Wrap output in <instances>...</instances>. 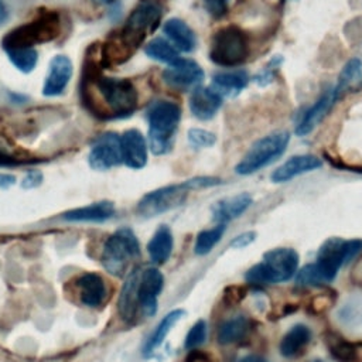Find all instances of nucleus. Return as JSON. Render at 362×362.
I'll return each mask as SVG.
<instances>
[{
	"mask_svg": "<svg viewBox=\"0 0 362 362\" xmlns=\"http://www.w3.org/2000/svg\"><path fill=\"white\" fill-rule=\"evenodd\" d=\"M163 3L160 0H139L129 14L123 27L115 34L133 55L148 34H153L163 18Z\"/></svg>",
	"mask_w": 362,
	"mask_h": 362,
	"instance_id": "1",
	"label": "nucleus"
},
{
	"mask_svg": "<svg viewBox=\"0 0 362 362\" xmlns=\"http://www.w3.org/2000/svg\"><path fill=\"white\" fill-rule=\"evenodd\" d=\"M148 146L156 156L167 154L173 147L177 132L181 107L171 100H156L147 109Z\"/></svg>",
	"mask_w": 362,
	"mask_h": 362,
	"instance_id": "2",
	"label": "nucleus"
},
{
	"mask_svg": "<svg viewBox=\"0 0 362 362\" xmlns=\"http://www.w3.org/2000/svg\"><path fill=\"white\" fill-rule=\"evenodd\" d=\"M61 33V18L55 11H42L30 23H24L8 31L3 40L4 51L34 48L37 44L54 41Z\"/></svg>",
	"mask_w": 362,
	"mask_h": 362,
	"instance_id": "3",
	"label": "nucleus"
},
{
	"mask_svg": "<svg viewBox=\"0 0 362 362\" xmlns=\"http://www.w3.org/2000/svg\"><path fill=\"white\" fill-rule=\"evenodd\" d=\"M298 253L291 247H276L263 255L260 263L252 266L245 279L250 284L266 286L290 280L298 267Z\"/></svg>",
	"mask_w": 362,
	"mask_h": 362,
	"instance_id": "4",
	"label": "nucleus"
},
{
	"mask_svg": "<svg viewBox=\"0 0 362 362\" xmlns=\"http://www.w3.org/2000/svg\"><path fill=\"white\" fill-rule=\"evenodd\" d=\"M249 40L246 33L233 24L221 27L211 38L209 58L214 64L223 68H235L249 57Z\"/></svg>",
	"mask_w": 362,
	"mask_h": 362,
	"instance_id": "5",
	"label": "nucleus"
},
{
	"mask_svg": "<svg viewBox=\"0 0 362 362\" xmlns=\"http://www.w3.org/2000/svg\"><path fill=\"white\" fill-rule=\"evenodd\" d=\"M290 141V133L284 130L273 132L259 140H256L243 158L236 164L235 171L240 175L253 174L263 167L276 161L287 148Z\"/></svg>",
	"mask_w": 362,
	"mask_h": 362,
	"instance_id": "6",
	"label": "nucleus"
},
{
	"mask_svg": "<svg viewBox=\"0 0 362 362\" xmlns=\"http://www.w3.org/2000/svg\"><path fill=\"white\" fill-rule=\"evenodd\" d=\"M139 253L140 246L133 230L129 228H120L107 238L100 262L106 272L116 277H122L126 273L130 260L137 257Z\"/></svg>",
	"mask_w": 362,
	"mask_h": 362,
	"instance_id": "7",
	"label": "nucleus"
},
{
	"mask_svg": "<svg viewBox=\"0 0 362 362\" xmlns=\"http://www.w3.org/2000/svg\"><path fill=\"white\" fill-rule=\"evenodd\" d=\"M362 252V239H342L329 238L327 239L317 252L315 263L324 272L329 281H332L339 267L351 262L358 253Z\"/></svg>",
	"mask_w": 362,
	"mask_h": 362,
	"instance_id": "8",
	"label": "nucleus"
},
{
	"mask_svg": "<svg viewBox=\"0 0 362 362\" xmlns=\"http://www.w3.org/2000/svg\"><path fill=\"white\" fill-rule=\"evenodd\" d=\"M191 187L188 181L161 187L146 194L137 204V212L140 216H157L173 208L180 206L188 197Z\"/></svg>",
	"mask_w": 362,
	"mask_h": 362,
	"instance_id": "9",
	"label": "nucleus"
},
{
	"mask_svg": "<svg viewBox=\"0 0 362 362\" xmlns=\"http://www.w3.org/2000/svg\"><path fill=\"white\" fill-rule=\"evenodd\" d=\"M88 161L93 170L99 171H106L119 165L123 161L120 136L113 132L98 136L90 147Z\"/></svg>",
	"mask_w": 362,
	"mask_h": 362,
	"instance_id": "10",
	"label": "nucleus"
},
{
	"mask_svg": "<svg viewBox=\"0 0 362 362\" xmlns=\"http://www.w3.org/2000/svg\"><path fill=\"white\" fill-rule=\"evenodd\" d=\"M204 69L191 58H180L163 71L164 82L177 90L195 89L204 81Z\"/></svg>",
	"mask_w": 362,
	"mask_h": 362,
	"instance_id": "11",
	"label": "nucleus"
},
{
	"mask_svg": "<svg viewBox=\"0 0 362 362\" xmlns=\"http://www.w3.org/2000/svg\"><path fill=\"white\" fill-rule=\"evenodd\" d=\"M335 102L337 99L334 93V86H328L322 90L320 98L303 113L298 124L294 129V133L298 137L310 134L324 120V117L328 115Z\"/></svg>",
	"mask_w": 362,
	"mask_h": 362,
	"instance_id": "12",
	"label": "nucleus"
},
{
	"mask_svg": "<svg viewBox=\"0 0 362 362\" xmlns=\"http://www.w3.org/2000/svg\"><path fill=\"white\" fill-rule=\"evenodd\" d=\"M164 277L157 267H147L141 272L139 283V307L150 317L157 311V297L163 288Z\"/></svg>",
	"mask_w": 362,
	"mask_h": 362,
	"instance_id": "13",
	"label": "nucleus"
},
{
	"mask_svg": "<svg viewBox=\"0 0 362 362\" xmlns=\"http://www.w3.org/2000/svg\"><path fill=\"white\" fill-rule=\"evenodd\" d=\"M322 167L321 158L313 154H298L286 160L280 167H277L272 174L270 180L276 184L287 182L304 173L314 171Z\"/></svg>",
	"mask_w": 362,
	"mask_h": 362,
	"instance_id": "14",
	"label": "nucleus"
},
{
	"mask_svg": "<svg viewBox=\"0 0 362 362\" xmlns=\"http://www.w3.org/2000/svg\"><path fill=\"white\" fill-rule=\"evenodd\" d=\"M72 76V62L66 55H55L49 62L48 74L44 81L42 95L58 96L61 95Z\"/></svg>",
	"mask_w": 362,
	"mask_h": 362,
	"instance_id": "15",
	"label": "nucleus"
},
{
	"mask_svg": "<svg viewBox=\"0 0 362 362\" xmlns=\"http://www.w3.org/2000/svg\"><path fill=\"white\" fill-rule=\"evenodd\" d=\"M123 163L133 170L143 168L147 163V141L137 129L126 130L120 136Z\"/></svg>",
	"mask_w": 362,
	"mask_h": 362,
	"instance_id": "16",
	"label": "nucleus"
},
{
	"mask_svg": "<svg viewBox=\"0 0 362 362\" xmlns=\"http://www.w3.org/2000/svg\"><path fill=\"white\" fill-rule=\"evenodd\" d=\"M223 98L211 86H198L189 96V110L199 120L212 119L222 106Z\"/></svg>",
	"mask_w": 362,
	"mask_h": 362,
	"instance_id": "17",
	"label": "nucleus"
},
{
	"mask_svg": "<svg viewBox=\"0 0 362 362\" xmlns=\"http://www.w3.org/2000/svg\"><path fill=\"white\" fill-rule=\"evenodd\" d=\"M249 79V74L245 69L221 71L212 75L211 88L222 98H235L247 86Z\"/></svg>",
	"mask_w": 362,
	"mask_h": 362,
	"instance_id": "18",
	"label": "nucleus"
},
{
	"mask_svg": "<svg viewBox=\"0 0 362 362\" xmlns=\"http://www.w3.org/2000/svg\"><path fill=\"white\" fill-rule=\"evenodd\" d=\"M252 202L253 198L247 192L223 198L212 205V219L218 223H226L235 218H239L252 205Z\"/></svg>",
	"mask_w": 362,
	"mask_h": 362,
	"instance_id": "19",
	"label": "nucleus"
},
{
	"mask_svg": "<svg viewBox=\"0 0 362 362\" xmlns=\"http://www.w3.org/2000/svg\"><path fill=\"white\" fill-rule=\"evenodd\" d=\"M163 33L168 41L182 52H191L197 47V35L192 28L181 18H168L163 24Z\"/></svg>",
	"mask_w": 362,
	"mask_h": 362,
	"instance_id": "20",
	"label": "nucleus"
},
{
	"mask_svg": "<svg viewBox=\"0 0 362 362\" xmlns=\"http://www.w3.org/2000/svg\"><path fill=\"white\" fill-rule=\"evenodd\" d=\"M78 296L82 304L98 307L106 297V286L103 279L96 273H85L76 280Z\"/></svg>",
	"mask_w": 362,
	"mask_h": 362,
	"instance_id": "21",
	"label": "nucleus"
},
{
	"mask_svg": "<svg viewBox=\"0 0 362 362\" xmlns=\"http://www.w3.org/2000/svg\"><path fill=\"white\" fill-rule=\"evenodd\" d=\"M325 344L335 362H362V341H348L331 332L325 337Z\"/></svg>",
	"mask_w": 362,
	"mask_h": 362,
	"instance_id": "22",
	"label": "nucleus"
},
{
	"mask_svg": "<svg viewBox=\"0 0 362 362\" xmlns=\"http://www.w3.org/2000/svg\"><path fill=\"white\" fill-rule=\"evenodd\" d=\"M361 88H362V62L359 58H352L344 65L338 76V82L334 86L337 102L348 93L358 92Z\"/></svg>",
	"mask_w": 362,
	"mask_h": 362,
	"instance_id": "23",
	"label": "nucleus"
},
{
	"mask_svg": "<svg viewBox=\"0 0 362 362\" xmlns=\"http://www.w3.org/2000/svg\"><path fill=\"white\" fill-rule=\"evenodd\" d=\"M115 214V205L110 201H99L86 206L75 208L64 214L65 221L71 222H102Z\"/></svg>",
	"mask_w": 362,
	"mask_h": 362,
	"instance_id": "24",
	"label": "nucleus"
},
{
	"mask_svg": "<svg viewBox=\"0 0 362 362\" xmlns=\"http://www.w3.org/2000/svg\"><path fill=\"white\" fill-rule=\"evenodd\" d=\"M311 341V329L304 324L293 325L280 341V354L284 358H296L303 354Z\"/></svg>",
	"mask_w": 362,
	"mask_h": 362,
	"instance_id": "25",
	"label": "nucleus"
},
{
	"mask_svg": "<svg viewBox=\"0 0 362 362\" xmlns=\"http://www.w3.org/2000/svg\"><path fill=\"white\" fill-rule=\"evenodd\" d=\"M140 276L141 272L139 269H134L133 272H130L120 297H119V313L122 315L123 320L129 321L134 317L136 308L139 305V283H140Z\"/></svg>",
	"mask_w": 362,
	"mask_h": 362,
	"instance_id": "26",
	"label": "nucleus"
},
{
	"mask_svg": "<svg viewBox=\"0 0 362 362\" xmlns=\"http://www.w3.org/2000/svg\"><path fill=\"white\" fill-rule=\"evenodd\" d=\"M173 233L171 229L167 225H161L154 235L151 236L148 245H147V252L150 256V260L154 264H163L168 260L171 252H173Z\"/></svg>",
	"mask_w": 362,
	"mask_h": 362,
	"instance_id": "27",
	"label": "nucleus"
},
{
	"mask_svg": "<svg viewBox=\"0 0 362 362\" xmlns=\"http://www.w3.org/2000/svg\"><path fill=\"white\" fill-rule=\"evenodd\" d=\"M185 314V311L182 308H175L173 311H170L157 325V328L153 331V334L150 335V338L147 339L144 348H143V355L144 356H150L153 355V352L163 344V341L165 339V337L168 335V332L171 331V328L182 318V315Z\"/></svg>",
	"mask_w": 362,
	"mask_h": 362,
	"instance_id": "28",
	"label": "nucleus"
},
{
	"mask_svg": "<svg viewBox=\"0 0 362 362\" xmlns=\"http://www.w3.org/2000/svg\"><path fill=\"white\" fill-rule=\"evenodd\" d=\"M249 320L245 315H236L221 324L218 329V341L219 344H233L240 341L249 331Z\"/></svg>",
	"mask_w": 362,
	"mask_h": 362,
	"instance_id": "29",
	"label": "nucleus"
},
{
	"mask_svg": "<svg viewBox=\"0 0 362 362\" xmlns=\"http://www.w3.org/2000/svg\"><path fill=\"white\" fill-rule=\"evenodd\" d=\"M144 52L147 57L168 65L180 59V51L168 40L161 37H156L151 41H148L144 47Z\"/></svg>",
	"mask_w": 362,
	"mask_h": 362,
	"instance_id": "30",
	"label": "nucleus"
},
{
	"mask_svg": "<svg viewBox=\"0 0 362 362\" xmlns=\"http://www.w3.org/2000/svg\"><path fill=\"white\" fill-rule=\"evenodd\" d=\"M225 223H218L216 226L211 228V229H205V230H201L198 235H197V239H195V245H194V252L197 255H206L212 250V247L221 240V238L223 236L225 233Z\"/></svg>",
	"mask_w": 362,
	"mask_h": 362,
	"instance_id": "31",
	"label": "nucleus"
},
{
	"mask_svg": "<svg viewBox=\"0 0 362 362\" xmlns=\"http://www.w3.org/2000/svg\"><path fill=\"white\" fill-rule=\"evenodd\" d=\"M11 64L21 72H31L38 61V52L35 48H18L6 51Z\"/></svg>",
	"mask_w": 362,
	"mask_h": 362,
	"instance_id": "32",
	"label": "nucleus"
},
{
	"mask_svg": "<svg viewBox=\"0 0 362 362\" xmlns=\"http://www.w3.org/2000/svg\"><path fill=\"white\" fill-rule=\"evenodd\" d=\"M296 283L298 286H321L325 283H329L328 277L324 274V272L318 267L317 263H310L304 266L296 276Z\"/></svg>",
	"mask_w": 362,
	"mask_h": 362,
	"instance_id": "33",
	"label": "nucleus"
},
{
	"mask_svg": "<svg viewBox=\"0 0 362 362\" xmlns=\"http://www.w3.org/2000/svg\"><path fill=\"white\" fill-rule=\"evenodd\" d=\"M334 301H335L334 293H329V291L318 293V294L313 296L310 298V301L307 303V313L313 314V315L322 314L334 305Z\"/></svg>",
	"mask_w": 362,
	"mask_h": 362,
	"instance_id": "34",
	"label": "nucleus"
},
{
	"mask_svg": "<svg viewBox=\"0 0 362 362\" xmlns=\"http://www.w3.org/2000/svg\"><path fill=\"white\" fill-rule=\"evenodd\" d=\"M281 62H283V58H281L280 55H274V57L266 64V66H264L260 72H257V74L253 76V82H255L256 85H259V86H266V85H269V83L273 81V78L276 76V72H277L279 66L281 65Z\"/></svg>",
	"mask_w": 362,
	"mask_h": 362,
	"instance_id": "35",
	"label": "nucleus"
},
{
	"mask_svg": "<svg viewBox=\"0 0 362 362\" xmlns=\"http://www.w3.org/2000/svg\"><path fill=\"white\" fill-rule=\"evenodd\" d=\"M188 141L197 148L212 147L216 143V136L208 130L192 127L188 130Z\"/></svg>",
	"mask_w": 362,
	"mask_h": 362,
	"instance_id": "36",
	"label": "nucleus"
},
{
	"mask_svg": "<svg viewBox=\"0 0 362 362\" xmlns=\"http://www.w3.org/2000/svg\"><path fill=\"white\" fill-rule=\"evenodd\" d=\"M205 338H206V324H205L204 320H199L188 331L184 345H185L187 349L192 351L197 346H199L201 344H204Z\"/></svg>",
	"mask_w": 362,
	"mask_h": 362,
	"instance_id": "37",
	"label": "nucleus"
},
{
	"mask_svg": "<svg viewBox=\"0 0 362 362\" xmlns=\"http://www.w3.org/2000/svg\"><path fill=\"white\" fill-rule=\"evenodd\" d=\"M228 3H229V0H204L205 10L214 18H221L222 16L226 14Z\"/></svg>",
	"mask_w": 362,
	"mask_h": 362,
	"instance_id": "38",
	"label": "nucleus"
},
{
	"mask_svg": "<svg viewBox=\"0 0 362 362\" xmlns=\"http://www.w3.org/2000/svg\"><path fill=\"white\" fill-rule=\"evenodd\" d=\"M41 182H42V173L40 170H31L24 175L21 181V187L24 189H31L38 187Z\"/></svg>",
	"mask_w": 362,
	"mask_h": 362,
	"instance_id": "39",
	"label": "nucleus"
},
{
	"mask_svg": "<svg viewBox=\"0 0 362 362\" xmlns=\"http://www.w3.org/2000/svg\"><path fill=\"white\" fill-rule=\"evenodd\" d=\"M256 238V232L253 230H249V232H243L240 235H238L236 238H233V240L230 242V247L233 249H242V247H246L249 246Z\"/></svg>",
	"mask_w": 362,
	"mask_h": 362,
	"instance_id": "40",
	"label": "nucleus"
},
{
	"mask_svg": "<svg viewBox=\"0 0 362 362\" xmlns=\"http://www.w3.org/2000/svg\"><path fill=\"white\" fill-rule=\"evenodd\" d=\"M349 279L352 280L354 284L362 287V256H359L358 260L354 263Z\"/></svg>",
	"mask_w": 362,
	"mask_h": 362,
	"instance_id": "41",
	"label": "nucleus"
},
{
	"mask_svg": "<svg viewBox=\"0 0 362 362\" xmlns=\"http://www.w3.org/2000/svg\"><path fill=\"white\" fill-rule=\"evenodd\" d=\"M185 362H214V361L211 359L209 355H206V354H204L201 351H194L192 349V352L188 355Z\"/></svg>",
	"mask_w": 362,
	"mask_h": 362,
	"instance_id": "42",
	"label": "nucleus"
},
{
	"mask_svg": "<svg viewBox=\"0 0 362 362\" xmlns=\"http://www.w3.org/2000/svg\"><path fill=\"white\" fill-rule=\"evenodd\" d=\"M16 177L13 174L0 173V189H8L16 184Z\"/></svg>",
	"mask_w": 362,
	"mask_h": 362,
	"instance_id": "43",
	"label": "nucleus"
},
{
	"mask_svg": "<svg viewBox=\"0 0 362 362\" xmlns=\"http://www.w3.org/2000/svg\"><path fill=\"white\" fill-rule=\"evenodd\" d=\"M16 164H18V161L16 158L0 151V167H10V165H16Z\"/></svg>",
	"mask_w": 362,
	"mask_h": 362,
	"instance_id": "44",
	"label": "nucleus"
},
{
	"mask_svg": "<svg viewBox=\"0 0 362 362\" xmlns=\"http://www.w3.org/2000/svg\"><path fill=\"white\" fill-rule=\"evenodd\" d=\"M240 362H267V361L259 355H247V356L242 358Z\"/></svg>",
	"mask_w": 362,
	"mask_h": 362,
	"instance_id": "45",
	"label": "nucleus"
},
{
	"mask_svg": "<svg viewBox=\"0 0 362 362\" xmlns=\"http://www.w3.org/2000/svg\"><path fill=\"white\" fill-rule=\"evenodd\" d=\"M7 18V7L4 6L3 0H0V25L6 21Z\"/></svg>",
	"mask_w": 362,
	"mask_h": 362,
	"instance_id": "46",
	"label": "nucleus"
},
{
	"mask_svg": "<svg viewBox=\"0 0 362 362\" xmlns=\"http://www.w3.org/2000/svg\"><path fill=\"white\" fill-rule=\"evenodd\" d=\"M96 1L103 3V4H107V3H112V1H115V0H96Z\"/></svg>",
	"mask_w": 362,
	"mask_h": 362,
	"instance_id": "47",
	"label": "nucleus"
},
{
	"mask_svg": "<svg viewBox=\"0 0 362 362\" xmlns=\"http://www.w3.org/2000/svg\"><path fill=\"white\" fill-rule=\"evenodd\" d=\"M311 362H321V361H311Z\"/></svg>",
	"mask_w": 362,
	"mask_h": 362,
	"instance_id": "48",
	"label": "nucleus"
}]
</instances>
